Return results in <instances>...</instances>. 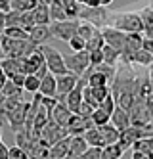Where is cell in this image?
<instances>
[{
    "label": "cell",
    "mask_w": 153,
    "mask_h": 159,
    "mask_svg": "<svg viewBox=\"0 0 153 159\" xmlns=\"http://www.w3.org/2000/svg\"><path fill=\"white\" fill-rule=\"evenodd\" d=\"M144 46V35L142 33H128L126 42H124V50H123V58H128L136 52H140Z\"/></svg>",
    "instance_id": "cell-13"
},
{
    "label": "cell",
    "mask_w": 153,
    "mask_h": 159,
    "mask_svg": "<svg viewBox=\"0 0 153 159\" xmlns=\"http://www.w3.org/2000/svg\"><path fill=\"white\" fill-rule=\"evenodd\" d=\"M92 123H94V127H103V125H107V123H111V115L105 109H101L100 106L94 109V113H92Z\"/></svg>",
    "instance_id": "cell-31"
},
{
    "label": "cell",
    "mask_w": 153,
    "mask_h": 159,
    "mask_svg": "<svg viewBox=\"0 0 153 159\" xmlns=\"http://www.w3.org/2000/svg\"><path fill=\"white\" fill-rule=\"evenodd\" d=\"M10 159H31L25 150H21L19 146H11L10 148Z\"/></svg>",
    "instance_id": "cell-40"
},
{
    "label": "cell",
    "mask_w": 153,
    "mask_h": 159,
    "mask_svg": "<svg viewBox=\"0 0 153 159\" xmlns=\"http://www.w3.org/2000/svg\"><path fill=\"white\" fill-rule=\"evenodd\" d=\"M124 153V150L121 148V144H109L101 148V159H121Z\"/></svg>",
    "instance_id": "cell-28"
},
{
    "label": "cell",
    "mask_w": 153,
    "mask_h": 159,
    "mask_svg": "<svg viewBox=\"0 0 153 159\" xmlns=\"http://www.w3.org/2000/svg\"><path fill=\"white\" fill-rule=\"evenodd\" d=\"M40 88V79L37 75H27L25 77V84H23V90L29 94H37Z\"/></svg>",
    "instance_id": "cell-33"
},
{
    "label": "cell",
    "mask_w": 153,
    "mask_h": 159,
    "mask_svg": "<svg viewBox=\"0 0 153 159\" xmlns=\"http://www.w3.org/2000/svg\"><path fill=\"white\" fill-rule=\"evenodd\" d=\"M21 90H23V88H19V86H17L14 81H10V79H8V81H6V84H4V88L0 90V92H2V96H4V98H11V96L19 94Z\"/></svg>",
    "instance_id": "cell-37"
},
{
    "label": "cell",
    "mask_w": 153,
    "mask_h": 159,
    "mask_svg": "<svg viewBox=\"0 0 153 159\" xmlns=\"http://www.w3.org/2000/svg\"><path fill=\"white\" fill-rule=\"evenodd\" d=\"M67 44H69V48H71L73 52H84V50H86V40H84V39H80L79 35L73 37Z\"/></svg>",
    "instance_id": "cell-39"
},
{
    "label": "cell",
    "mask_w": 153,
    "mask_h": 159,
    "mask_svg": "<svg viewBox=\"0 0 153 159\" xmlns=\"http://www.w3.org/2000/svg\"><path fill=\"white\" fill-rule=\"evenodd\" d=\"M25 77H27V75H23V73H19V75H16L14 79H10V81H14V83H16V84H17L19 88H23V84H25Z\"/></svg>",
    "instance_id": "cell-48"
},
{
    "label": "cell",
    "mask_w": 153,
    "mask_h": 159,
    "mask_svg": "<svg viewBox=\"0 0 153 159\" xmlns=\"http://www.w3.org/2000/svg\"><path fill=\"white\" fill-rule=\"evenodd\" d=\"M33 16H34V23H37V25H48L50 21H52V17H50V6L44 4V2H40L37 8L33 10Z\"/></svg>",
    "instance_id": "cell-22"
},
{
    "label": "cell",
    "mask_w": 153,
    "mask_h": 159,
    "mask_svg": "<svg viewBox=\"0 0 153 159\" xmlns=\"http://www.w3.org/2000/svg\"><path fill=\"white\" fill-rule=\"evenodd\" d=\"M88 142L84 136H71V142H69V152H71V157H80L82 153H86L88 150Z\"/></svg>",
    "instance_id": "cell-20"
},
{
    "label": "cell",
    "mask_w": 153,
    "mask_h": 159,
    "mask_svg": "<svg viewBox=\"0 0 153 159\" xmlns=\"http://www.w3.org/2000/svg\"><path fill=\"white\" fill-rule=\"evenodd\" d=\"M88 54H90V65L92 67L103 63V52L101 50H98V52H88Z\"/></svg>",
    "instance_id": "cell-44"
},
{
    "label": "cell",
    "mask_w": 153,
    "mask_h": 159,
    "mask_svg": "<svg viewBox=\"0 0 153 159\" xmlns=\"http://www.w3.org/2000/svg\"><path fill=\"white\" fill-rule=\"evenodd\" d=\"M0 48L4 50L6 58H14V60H19V58H27V56L37 48V44H33L31 39L29 40H14L10 37H4L2 35V40H0Z\"/></svg>",
    "instance_id": "cell-2"
},
{
    "label": "cell",
    "mask_w": 153,
    "mask_h": 159,
    "mask_svg": "<svg viewBox=\"0 0 153 159\" xmlns=\"http://www.w3.org/2000/svg\"><path fill=\"white\" fill-rule=\"evenodd\" d=\"M94 109H96V107H92L90 104H86V102H82V104H80V107H79V113H77V115L84 117V119H90V117H92V113H94Z\"/></svg>",
    "instance_id": "cell-42"
},
{
    "label": "cell",
    "mask_w": 153,
    "mask_h": 159,
    "mask_svg": "<svg viewBox=\"0 0 153 159\" xmlns=\"http://www.w3.org/2000/svg\"><path fill=\"white\" fill-rule=\"evenodd\" d=\"M111 2H113V0H100V4H101L103 8H107V6H109Z\"/></svg>",
    "instance_id": "cell-51"
},
{
    "label": "cell",
    "mask_w": 153,
    "mask_h": 159,
    "mask_svg": "<svg viewBox=\"0 0 153 159\" xmlns=\"http://www.w3.org/2000/svg\"><path fill=\"white\" fill-rule=\"evenodd\" d=\"M69 136V132H67V129L65 127H60L57 123H54L52 119L44 125V129L40 130V142L44 144V146H48V148H52L54 144H57L60 140H63V138H67Z\"/></svg>",
    "instance_id": "cell-6"
},
{
    "label": "cell",
    "mask_w": 153,
    "mask_h": 159,
    "mask_svg": "<svg viewBox=\"0 0 153 159\" xmlns=\"http://www.w3.org/2000/svg\"><path fill=\"white\" fill-rule=\"evenodd\" d=\"M0 140H2V129H0Z\"/></svg>",
    "instance_id": "cell-54"
},
{
    "label": "cell",
    "mask_w": 153,
    "mask_h": 159,
    "mask_svg": "<svg viewBox=\"0 0 153 159\" xmlns=\"http://www.w3.org/2000/svg\"><path fill=\"white\" fill-rule=\"evenodd\" d=\"M79 19H67V21H54L50 25L52 31V37L54 39H60L63 42H69L73 37H77L79 33Z\"/></svg>",
    "instance_id": "cell-4"
},
{
    "label": "cell",
    "mask_w": 153,
    "mask_h": 159,
    "mask_svg": "<svg viewBox=\"0 0 153 159\" xmlns=\"http://www.w3.org/2000/svg\"><path fill=\"white\" fill-rule=\"evenodd\" d=\"M6 81H8V77L4 75V71H2V65H0V90L4 88V84H6Z\"/></svg>",
    "instance_id": "cell-50"
},
{
    "label": "cell",
    "mask_w": 153,
    "mask_h": 159,
    "mask_svg": "<svg viewBox=\"0 0 153 159\" xmlns=\"http://www.w3.org/2000/svg\"><path fill=\"white\" fill-rule=\"evenodd\" d=\"M100 33V29L96 27V25H92V23H86V21H82V23L79 25V33L77 35L80 37V39H84L86 42L90 40V39H94Z\"/></svg>",
    "instance_id": "cell-29"
},
{
    "label": "cell",
    "mask_w": 153,
    "mask_h": 159,
    "mask_svg": "<svg viewBox=\"0 0 153 159\" xmlns=\"http://www.w3.org/2000/svg\"><path fill=\"white\" fill-rule=\"evenodd\" d=\"M4 58H6V54H4V50H2V48H0V61H2Z\"/></svg>",
    "instance_id": "cell-53"
},
{
    "label": "cell",
    "mask_w": 153,
    "mask_h": 159,
    "mask_svg": "<svg viewBox=\"0 0 153 159\" xmlns=\"http://www.w3.org/2000/svg\"><path fill=\"white\" fill-rule=\"evenodd\" d=\"M134 152H147L153 155V136H149V138H144V140H138L134 146H132Z\"/></svg>",
    "instance_id": "cell-35"
},
{
    "label": "cell",
    "mask_w": 153,
    "mask_h": 159,
    "mask_svg": "<svg viewBox=\"0 0 153 159\" xmlns=\"http://www.w3.org/2000/svg\"><path fill=\"white\" fill-rule=\"evenodd\" d=\"M100 31H101V37H103V40H105V44H107V46H111V48H115V50H119V52L124 50L126 35H124L123 31L115 29V27H111V25H105V27H101Z\"/></svg>",
    "instance_id": "cell-10"
},
{
    "label": "cell",
    "mask_w": 153,
    "mask_h": 159,
    "mask_svg": "<svg viewBox=\"0 0 153 159\" xmlns=\"http://www.w3.org/2000/svg\"><path fill=\"white\" fill-rule=\"evenodd\" d=\"M111 14L107 12V8L103 6H96V8H90V6H82L80 8V14H79V19L80 21H86V23H92L96 25L98 29L105 23V21H109ZM105 27V25H103Z\"/></svg>",
    "instance_id": "cell-5"
},
{
    "label": "cell",
    "mask_w": 153,
    "mask_h": 159,
    "mask_svg": "<svg viewBox=\"0 0 153 159\" xmlns=\"http://www.w3.org/2000/svg\"><path fill=\"white\" fill-rule=\"evenodd\" d=\"M142 48L153 56V39H147V37H144V46H142Z\"/></svg>",
    "instance_id": "cell-47"
},
{
    "label": "cell",
    "mask_w": 153,
    "mask_h": 159,
    "mask_svg": "<svg viewBox=\"0 0 153 159\" xmlns=\"http://www.w3.org/2000/svg\"><path fill=\"white\" fill-rule=\"evenodd\" d=\"M111 125H113L115 129H119L121 132H123V130H126L128 127H132L130 111H126V109H123V107L117 106V107H115V111L111 113Z\"/></svg>",
    "instance_id": "cell-14"
},
{
    "label": "cell",
    "mask_w": 153,
    "mask_h": 159,
    "mask_svg": "<svg viewBox=\"0 0 153 159\" xmlns=\"http://www.w3.org/2000/svg\"><path fill=\"white\" fill-rule=\"evenodd\" d=\"M100 107H101V109H105V111H107L109 115H111V113L115 111V107H117V102H115L113 94H109L107 98H105V100L101 102V104H100Z\"/></svg>",
    "instance_id": "cell-41"
},
{
    "label": "cell",
    "mask_w": 153,
    "mask_h": 159,
    "mask_svg": "<svg viewBox=\"0 0 153 159\" xmlns=\"http://www.w3.org/2000/svg\"><path fill=\"white\" fill-rule=\"evenodd\" d=\"M71 159H80V157H71Z\"/></svg>",
    "instance_id": "cell-56"
},
{
    "label": "cell",
    "mask_w": 153,
    "mask_h": 159,
    "mask_svg": "<svg viewBox=\"0 0 153 159\" xmlns=\"http://www.w3.org/2000/svg\"><path fill=\"white\" fill-rule=\"evenodd\" d=\"M65 63H67V69L75 73L77 77H84L90 69V54L84 50V52H75L71 56H67L65 58Z\"/></svg>",
    "instance_id": "cell-7"
},
{
    "label": "cell",
    "mask_w": 153,
    "mask_h": 159,
    "mask_svg": "<svg viewBox=\"0 0 153 159\" xmlns=\"http://www.w3.org/2000/svg\"><path fill=\"white\" fill-rule=\"evenodd\" d=\"M21 14L23 12H16V10L8 12L6 14V27H19L21 25Z\"/></svg>",
    "instance_id": "cell-38"
},
{
    "label": "cell",
    "mask_w": 153,
    "mask_h": 159,
    "mask_svg": "<svg viewBox=\"0 0 153 159\" xmlns=\"http://www.w3.org/2000/svg\"><path fill=\"white\" fill-rule=\"evenodd\" d=\"M75 115V113L69 109L63 102H60L56 107H54V111H52V115H50V119L54 121V123H57L60 127H67V123L71 121V117Z\"/></svg>",
    "instance_id": "cell-15"
},
{
    "label": "cell",
    "mask_w": 153,
    "mask_h": 159,
    "mask_svg": "<svg viewBox=\"0 0 153 159\" xmlns=\"http://www.w3.org/2000/svg\"><path fill=\"white\" fill-rule=\"evenodd\" d=\"M0 12L2 14L11 12V0H0Z\"/></svg>",
    "instance_id": "cell-46"
},
{
    "label": "cell",
    "mask_w": 153,
    "mask_h": 159,
    "mask_svg": "<svg viewBox=\"0 0 153 159\" xmlns=\"http://www.w3.org/2000/svg\"><path fill=\"white\" fill-rule=\"evenodd\" d=\"M0 159H10V148L0 140Z\"/></svg>",
    "instance_id": "cell-45"
},
{
    "label": "cell",
    "mask_w": 153,
    "mask_h": 159,
    "mask_svg": "<svg viewBox=\"0 0 153 159\" xmlns=\"http://www.w3.org/2000/svg\"><path fill=\"white\" fill-rule=\"evenodd\" d=\"M42 54H44V58H46V65H48V71L52 75H65L69 73L67 69V63H65V58L61 56V52L54 48V46H48V44H44V46H40Z\"/></svg>",
    "instance_id": "cell-3"
},
{
    "label": "cell",
    "mask_w": 153,
    "mask_h": 159,
    "mask_svg": "<svg viewBox=\"0 0 153 159\" xmlns=\"http://www.w3.org/2000/svg\"><path fill=\"white\" fill-rule=\"evenodd\" d=\"M27 109H29V102H21V104H17L16 107H11L10 111H6V121L10 125V129L17 132L21 130L23 127H25V119H27Z\"/></svg>",
    "instance_id": "cell-8"
},
{
    "label": "cell",
    "mask_w": 153,
    "mask_h": 159,
    "mask_svg": "<svg viewBox=\"0 0 153 159\" xmlns=\"http://www.w3.org/2000/svg\"><path fill=\"white\" fill-rule=\"evenodd\" d=\"M57 4L63 8L67 19H79V14H80L82 4H79L77 0H57Z\"/></svg>",
    "instance_id": "cell-23"
},
{
    "label": "cell",
    "mask_w": 153,
    "mask_h": 159,
    "mask_svg": "<svg viewBox=\"0 0 153 159\" xmlns=\"http://www.w3.org/2000/svg\"><path fill=\"white\" fill-rule=\"evenodd\" d=\"M98 129H100V132H101V136H103L105 146H109V144H119V140H121V130L115 129L111 123L103 125V127H98Z\"/></svg>",
    "instance_id": "cell-19"
},
{
    "label": "cell",
    "mask_w": 153,
    "mask_h": 159,
    "mask_svg": "<svg viewBox=\"0 0 153 159\" xmlns=\"http://www.w3.org/2000/svg\"><path fill=\"white\" fill-rule=\"evenodd\" d=\"M123 61H124V63H130V65H132V63H138V65H151V63H153V56L142 48L140 52L128 56V58H123Z\"/></svg>",
    "instance_id": "cell-24"
},
{
    "label": "cell",
    "mask_w": 153,
    "mask_h": 159,
    "mask_svg": "<svg viewBox=\"0 0 153 159\" xmlns=\"http://www.w3.org/2000/svg\"><path fill=\"white\" fill-rule=\"evenodd\" d=\"M84 138H86V142H88V146H90V148H105L103 136H101V132H100V129H98V127L88 129V130L84 132Z\"/></svg>",
    "instance_id": "cell-27"
},
{
    "label": "cell",
    "mask_w": 153,
    "mask_h": 159,
    "mask_svg": "<svg viewBox=\"0 0 153 159\" xmlns=\"http://www.w3.org/2000/svg\"><path fill=\"white\" fill-rule=\"evenodd\" d=\"M149 136H153V132L149 129H142V127H128L126 130L121 132V148L123 150H126V148H132L138 140H144V138H149Z\"/></svg>",
    "instance_id": "cell-9"
},
{
    "label": "cell",
    "mask_w": 153,
    "mask_h": 159,
    "mask_svg": "<svg viewBox=\"0 0 153 159\" xmlns=\"http://www.w3.org/2000/svg\"><path fill=\"white\" fill-rule=\"evenodd\" d=\"M105 46V40H103V37H101V31L98 33L94 39H90L88 42H86V52H98V50H101Z\"/></svg>",
    "instance_id": "cell-34"
},
{
    "label": "cell",
    "mask_w": 153,
    "mask_h": 159,
    "mask_svg": "<svg viewBox=\"0 0 153 159\" xmlns=\"http://www.w3.org/2000/svg\"><path fill=\"white\" fill-rule=\"evenodd\" d=\"M40 2H44V4H48V6H50V4H54V2H57V0H40Z\"/></svg>",
    "instance_id": "cell-52"
},
{
    "label": "cell",
    "mask_w": 153,
    "mask_h": 159,
    "mask_svg": "<svg viewBox=\"0 0 153 159\" xmlns=\"http://www.w3.org/2000/svg\"><path fill=\"white\" fill-rule=\"evenodd\" d=\"M2 35L14 40H29V31H25L23 27H4Z\"/></svg>",
    "instance_id": "cell-32"
},
{
    "label": "cell",
    "mask_w": 153,
    "mask_h": 159,
    "mask_svg": "<svg viewBox=\"0 0 153 159\" xmlns=\"http://www.w3.org/2000/svg\"><path fill=\"white\" fill-rule=\"evenodd\" d=\"M90 88H92V86H90ZM109 94H111V86H98V88H92V96H94V100L98 102V106H100Z\"/></svg>",
    "instance_id": "cell-36"
},
{
    "label": "cell",
    "mask_w": 153,
    "mask_h": 159,
    "mask_svg": "<svg viewBox=\"0 0 153 159\" xmlns=\"http://www.w3.org/2000/svg\"><path fill=\"white\" fill-rule=\"evenodd\" d=\"M0 65H2V71H4V75H6L8 79H14L16 75L21 73V69H19V60L4 58L2 61H0ZM23 75H25V73H23Z\"/></svg>",
    "instance_id": "cell-26"
},
{
    "label": "cell",
    "mask_w": 153,
    "mask_h": 159,
    "mask_svg": "<svg viewBox=\"0 0 153 159\" xmlns=\"http://www.w3.org/2000/svg\"><path fill=\"white\" fill-rule=\"evenodd\" d=\"M132 159H153V155L147 153V152H134L132 153Z\"/></svg>",
    "instance_id": "cell-49"
},
{
    "label": "cell",
    "mask_w": 153,
    "mask_h": 159,
    "mask_svg": "<svg viewBox=\"0 0 153 159\" xmlns=\"http://www.w3.org/2000/svg\"><path fill=\"white\" fill-rule=\"evenodd\" d=\"M50 37H52V31H50L48 25H34L29 31V39H31L33 44H37V46H44Z\"/></svg>",
    "instance_id": "cell-17"
},
{
    "label": "cell",
    "mask_w": 153,
    "mask_h": 159,
    "mask_svg": "<svg viewBox=\"0 0 153 159\" xmlns=\"http://www.w3.org/2000/svg\"><path fill=\"white\" fill-rule=\"evenodd\" d=\"M56 79H57V96H67L71 90L77 88L80 77H77L75 73L69 71V73H65V75H57Z\"/></svg>",
    "instance_id": "cell-12"
},
{
    "label": "cell",
    "mask_w": 153,
    "mask_h": 159,
    "mask_svg": "<svg viewBox=\"0 0 153 159\" xmlns=\"http://www.w3.org/2000/svg\"><path fill=\"white\" fill-rule=\"evenodd\" d=\"M65 129H67L69 136H84V132L88 129H94V123H92V119H84V117H80L75 113Z\"/></svg>",
    "instance_id": "cell-11"
},
{
    "label": "cell",
    "mask_w": 153,
    "mask_h": 159,
    "mask_svg": "<svg viewBox=\"0 0 153 159\" xmlns=\"http://www.w3.org/2000/svg\"><path fill=\"white\" fill-rule=\"evenodd\" d=\"M57 100L63 102V104L71 109L73 113H79V107H80V104H82V88L77 84L75 90H71L67 96H57Z\"/></svg>",
    "instance_id": "cell-16"
},
{
    "label": "cell",
    "mask_w": 153,
    "mask_h": 159,
    "mask_svg": "<svg viewBox=\"0 0 153 159\" xmlns=\"http://www.w3.org/2000/svg\"><path fill=\"white\" fill-rule=\"evenodd\" d=\"M80 159H101V148H88L86 153H82Z\"/></svg>",
    "instance_id": "cell-43"
},
{
    "label": "cell",
    "mask_w": 153,
    "mask_h": 159,
    "mask_svg": "<svg viewBox=\"0 0 153 159\" xmlns=\"http://www.w3.org/2000/svg\"><path fill=\"white\" fill-rule=\"evenodd\" d=\"M140 17H142V23H144V37L151 39L153 37V8L147 6L140 12Z\"/></svg>",
    "instance_id": "cell-25"
},
{
    "label": "cell",
    "mask_w": 153,
    "mask_h": 159,
    "mask_svg": "<svg viewBox=\"0 0 153 159\" xmlns=\"http://www.w3.org/2000/svg\"><path fill=\"white\" fill-rule=\"evenodd\" d=\"M38 92H40L42 96H48V98H56V96H57V79H56V75L48 73V75L42 79Z\"/></svg>",
    "instance_id": "cell-18"
},
{
    "label": "cell",
    "mask_w": 153,
    "mask_h": 159,
    "mask_svg": "<svg viewBox=\"0 0 153 159\" xmlns=\"http://www.w3.org/2000/svg\"><path fill=\"white\" fill-rule=\"evenodd\" d=\"M149 2H151V8H153V0H149Z\"/></svg>",
    "instance_id": "cell-55"
},
{
    "label": "cell",
    "mask_w": 153,
    "mask_h": 159,
    "mask_svg": "<svg viewBox=\"0 0 153 159\" xmlns=\"http://www.w3.org/2000/svg\"><path fill=\"white\" fill-rule=\"evenodd\" d=\"M40 4V0H11V10L16 12H33Z\"/></svg>",
    "instance_id": "cell-30"
},
{
    "label": "cell",
    "mask_w": 153,
    "mask_h": 159,
    "mask_svg": "<svg viewBox=\"0 0 153 159\" xmlns=\"http://www.w3.org/2000/svg\"><path fill=\"white\" fill-rule=\"evenodd\" d=\"M101 52H103V63H105V65L119 67V63H121V60H123V52H119V50L107 46V44L101 48Z\"/></svg>",
    "instance_id": "cell-21"
},
{
    "label": "cell",
    "mask_w": 153,
    "mask_h": 159,
    "mask_svg": "<svg viewBox=\"0 0 153 159\" xmlns=\"http://www.w3.org/2000/svg\"><path fill=\"white\" fill-rule=\"evenodd\" d=\"M111 21V27L123 31L124 35L128 33H142L144 35V23H142V17L136 12H121V14H113L109 17Z\"/></svg>",
    "instance_id": "cell-1"
}]
</instances>
